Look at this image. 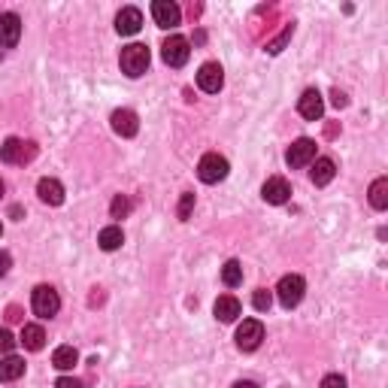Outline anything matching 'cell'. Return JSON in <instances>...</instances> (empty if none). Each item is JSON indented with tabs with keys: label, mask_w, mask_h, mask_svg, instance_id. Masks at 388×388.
<instances>
[{
	"label": "cell",
	"mask_w": 388,
	"mask_h": 388,
	"mask_svg": "<svg viewBox=\"0 0 388 388\" xmlns=\"http://www.w3.org/2000/svg\"><path fill=\"white\" fill-rule=\"evenodd\" d=\"M119 64H121V73H128L130 79L143 76L146 67H149V49H146L143 43H130V46H125V49H121Z\"/></svg>",
	"instance_id": "obj_1"
},
{
	"label": "cell",
	"mask_w": 388,
	"mask_h": 388,
	"mask_svg": "<svg viewBox=\"0 0 388 388\" xmlns=\"http://www.w3.org/2000/svg\"><path fill=\"white\" fill-rule=\"evenodd\" d=\"M303 292H307V282H303L301 276H282L279 279V285H276V297H279V303H282L285 310H294L297 303L303 301Z\"/></svg>",
	"instance_id": "obj_2"
},
{
	"label": "cell",
	"mask_w": 388,
	"mask_h": 388,
	"mask_svg": "<svg viewBox=\"0 0 388 388\" xmlns=\"http://www.w3.org/2000/svg\"><path fill=\"white\" fill-rule=\"evenodd\" d=\"M228 161L221 158V155H216V152H210V155H203L201 158V164H197V176L203 179L206 185H216V183H221V179L228 176Z\"/></svg>",
	"instance_id": "obj_3"
},
{
	"label": "cell",
	"mask_w": 388,
	"mask_h": 388,
	"mask_svg": "<svg viewBox=\"0 0 388 388\" xmlns=\"http://www.w3.org/2000/svg\"><path fill=\"white\" fill-rule=\"evenodd\" d=\"M37 155L34 143H22L19 137H10L3 146H0V161L3 164H28Z\"/></svg>",
	"instance_id": "obj_4"
},
{
	"label": "cell",
	"mask_w": 388,
	"mask_h": 388,
	"mask_svg": "<svg viewBox=\"0 0 388 388\" xmlns=\"http://www.w3.org/2000/svg\"><path fill=\"white\" fill-rule=\"evenodd\" d=\"M188 55H192V49H188V40H185V37L173 34V37L164 40V46H161L164 64H170V67H185Z\"/></svg>",
	"instance_id": "obj_5"
},
{
	"label": "cell",
	"mask_w": 388,
	"mask_h": 388,
	"mask_svg": "<svg viewBox=\"0 0 388 388\" xmlns=\"http://www.w3.org/2000/svg\"><path fill=\"white\" fill-rule=\"evenodd\" d=\"M61 310V297L52 285H37L34 288V312L40 319H52L55 312Z\"/></svg>",
	"instance_id": "obj_6"
},
{
	"label": "cell",
	"mask_w": 388,
	"mask_h": 388,
	"mask_svg": "<svg viewBox=\"0 0 388 388\" xmlns=\"http://www.w3.org/2000/svg\"><path fill=\"white\" fill-rule=\"evenodd\" d=\"M264 340V325L258 319H246L240 328H237V346H240L243 352H255Z\"/></svg>",
	"instance_id": "obj_7"
},
{
	"label": "cell",
	"mask_w": 388,
	"mask_h": 388,
	"mask_svg": "<svg viewBox=\"0 0 388 388\" xmlns=\"http://www.w3.org/2000/svg\"><path fill=\"white\" fill-rule=\"evenodd\" d=\"M197 85H201V92H206V94L221 92V85H225V70H221V64L206 61L203 67L197 70Z\"/></svg>",
	"instance_id": "obj_8"
},
{
	"label": "cell",
	"mask_w": 388,
	"mask_h": 388,
	"mask_svg": "<svg viewBox=\"0 0 388 388\" xmlns=\"http://www.w3.org/2000/svg\"><path fill=\"white\" fill-rule=\"evenodd\" d=\"M152 19H155L158 28L170 31V28H176V24L183 22V12H179V6L170 3V0H155L152 3Z\"/></svg>",
	"instance_id": "obj_9"
},
{
	"label": "cell",
	"mask_w": 388,
	"mask_h": 388,
	"mask_svg": "<svg viewBox=\"0 0 388 388\" xmlns=\"http://www.w3.org/2000/svg\"><path fill=\"white\" fill-rule=\"evenodd\" d=\"M316 158V143L307 137H301L297 143H292V149L285 152V161H288V167H307V164Z\"/></svg>",
	"instance_id": "obj_10"
},
{
	"label": "cell",
	"mask_w": 388,
	"mask_h": 388,
	"mask_svg": "<svg viewBox=\"0 0 388 388\" xmlns=\"http://www.w3.org/2000/svg\"><path fill=\"white\" fill-rule=\"evenodd\" d=\"M140 28H143V12H140L137 6H125V10L115 15V31H119L121 37H134Z\"/></svg>",
	"instance_id": "obj_11"
},
{
	"label": "cell",
	"mask_w": 388,
	"mask_h": 388,
	"mask_svg": "<svg viewBox=\"0 0 388 388\" xmlns=\"http://www.w3.org/2000/svg\"><path fill=\"white\" fill-rule=\"evenodd\" d=\"M297 110L307 121H319L321 112H325V101H321V94L316 88H307V92L301 94V103H297Z\"/></svg>",
	"instance_id": "obj_12"
},
{
	"label": "cell",
	"mask_w": 388,
	"mask_h": 388,
	"mask_svg": "<svg viewBox=\"0 0 388 388\" xmlns=\"http://www.w3.org/2000/svg\"><path fill=\"white\" fill-rule=\"evenodd\" d=\"M261 197L267 203H276L279 206V203H285L288 197H292V185H288L282 176H270L267 183H264V188H261Z\"/></svg>",
	"instance_id": "obj_13"
},
{
	"label": "cell",
	"mask_w": 388,
	"mask_h": 388,
	"mask_svg": "<svg viewBox=\"0 0 388 388\" xmlns=\"http://www.w3.org/2000/svg\"><path fill=\"white\" fill-rule=\"evenodd\" d=\"M19 37H22V19L19 15L15 12L0 15V46L12 49L15 43H19Z\"/></svg>",
	"instance_id": "obj_14"
},
{
	"label": "cell",
	"mask_w": 388,
	"mask_h": 388,
	"mask_svg": "<svg viewBox=\"0 0 388 388\" xmlns=\"http://www.w3.org/2000/svg\"><path fill=\"white\" fill-rule=\"evenodd\" d=\"M110 121H112V130L119 137H137V130H140L137 112H130V110H115Z\"/></svg>",
	"instance_id": "obj_15"
},
{
	"label": "cell",
	"mask_w": 388,
	"mask_h": 388,
	"mask_svg": "<svg viewBox=\"0 0 388 388\" xmlns=\"http://www.w3.org/2000/svg\"><path fill=\"white\" fill-rule=\"evenodd\" d=\"M37 194H40V201L49 203V206H61L64 203V185L58 183V179H40Z\"/></svg>",
	"instance_id": "obj_16"
},
{
	"label": "cell",
	"mask_w": 388,
	"mask_h": 388,
	"mask_svg": "<svg viewBox=\"0 0 388 388\" xmlns=\"http://www.w3.org/2000/svg\"><path fill=\"white\" fill-rule=\"evenodd\" d=\"M212 312H216V319L219 321H234L237 316H240V301H237L234 294H221L219 301H216V307H212Z\"/></svg>",
	"instance_id": "obj_17"
},
{
	"label": "cell",
	"mask_w": 388,
	"mask_h": 388,
	"mask_svg": "<svg viewBox=\"0 0 388 388\" xmlns=\"http://www.w3.org/2000/svg\"><path fill=\"white\" fill-rule=\"evenodd\" d=\"M28 352H40L46 346V331L40 325H24L22 328V340H19Z\"/></svg>",
	"instance_id": "obj_18"
},
{
	"label": "cell",
	"mask_w": 388,
	"mask_h": 388,
	"mask_svg": "<svg viewBox=\"0 0 388 388\" xmlns=\"http://www.w3.org/2000/svg\"><path fill=\"white\" fill-rule=\"evenodd\" d=\"M24 376V361L15 358V355H6L0 358V382H15V379Z\"/></svg>",
	"instance_id": "obj_19"
},
{
	"label": "cell",
	"mask_w": 388,
	"mask_h": 388,
	"mask_svg": "<svg viewBox=\"0 0 388 388\" xmlns=\"http://www.w3.org/2000/svg\"><path fill=\"white\" fill-rule=\"evenodd\" d=\"M334 176H337V164L331 158H319L316 164H312V170H310V179L316 185H328Z\"/></svg>",
	"instance_id": "obj_20"
},
{
	"label": "cell",
	"mask_w": 388,
	"mask_h": 388,
	"mask_svg": "<svg viewBox=\"0 0 388 388\" xmlns=\"http://www.w3.org/2000/svg\"><path fill=\"white\" fill-rule=\"evenodd\" d=\"M52 364L58 370H73L79 364V352L73 349V346H58L55 355H52Z\"/></svg>",
	"instance_id": "obj_21"
},
{
	"label": "cell",
	"mask_w": 388,
	"mask_h": 388,
	"mask_svg": "<svg viewBox=\"0 0 388 388\" xmlns=\"http://www.w3.org/2000/svg\"><path fill=\"white\" fill-rule=\"evenodd\" d=\"M97 243H101V249L103 252H115V249H121V243H125V234H121V228H103L101 230V237H97Z\"/></svg>",
	"instance_id": "obj_22"
},
{
	"label": "cell",
	"mask_w": 388,
	"mask_h": 388,
	"mask_svg": "<svg viewBox=\"0 0 388 388\" xmlns=\"http://www.w3.org/2000/svg\"><path fill=\"white\" fill-rule=\"evenodd\" d=\"M370 203H373V210H385L388 206V179L385 176H379L370 185Z\"/></svg>",
	"instance_id": "obj_23"
},
{
	"label": "cell",
	"mask_w": 388,
	"mask_h": 388,
	"mask_svg": "<svg viewBox=\"0 0 388 388\" xmlns=\"http://www.w3.org/2000/svg\"><path fill=\"white\" fill-rule=\"evenodd\" d=\"M221 282H225L228 288H237L243 282V267L240 261H228L225 267H221Z\"/></svg>",
	"instance_id": "obj_24"
},
{
	"label": "cell",
	"mask_w": 388,
	"mask_h": 388,
	"mask_svg": "<svg viewBox=\"0 0 388 388\" xmlns=\"http://www.w3.org/2000/svg\"><path fill=\"white\" fill-rule=\"evenodd\" d=\"M292 34H294V22H292V24H285V28H282V34H279V37L273 40V43H267V52H270V55H279V52H282V49L288 46V40H292Z\"/></svg>",
	"instance_id": "obj_25"
},
{
	"label": "cell",
	"mask_w": 388,
	"mask_h": 388,
	"mask_svg": "<svg viewBox=\"0 0 388 388\" xmlns=\"http://www.w3.org/2000/svg\"><path fill=\"white\" fill-rule=\"evenodd\" d=\"M110 212H112V219H125L128 212H130V201H128L125 194H115L112 203H110Z\"/></svg>",
	"instance_id": "obj_26"
},
{
	"label": "cell",
	"mask_w": 388,
	"mask_h": 388,
	"mask_svg": "<svg viewBox=\"0 0 388 388\" xmlns=\"http://www.w3.org/2000/svg\"><path fill=\"white\" fill-rule=\"evenodd\" d=\"M252 303H255V310L258 312H267L270 307H273V294H270L267 288H258V292L252 294Z\"/></svg>",
	"instance_id": "obj_27"
},
{
	"label": "cell",
	"mask_w": 388,
	"mask_h": 388,
	"mask_svg": "<svg viewBox=\"0 0 388 388\" xmlns=\"http://www.w3.org/2000/svg\"><path fill=\"white\" fill-rule=\"evenodd\" d=\"M192 210H194V194H192V192H185V194H183V201H179V219L188 221Z\"/></svg>",
	"instance_id": "obj_28"
},
{
	"label": "cell",
	"mask_w": 388,
	"mask_h": 388,
	"mask_svg": "<svg viewBox=\"0 0 388 388\" xmlns=\"http://www.w3.org/2000/svg\"><path fill=\"white\" fill-rule=\"evenodd\" d=\"M12 349H15V337L0 328V352H12Z\"/></svg>",
	"instance_id": "obj_29"
},
{
	"label": "cell",
	"mask_w": 388,
	"mask_h": 388,
	"mask_svg": "<svg viewBox=\"0 0 388 388\" xmlns=\"http://www.w3.org/2000/svg\"><path fill=\"white\" fill-rule=\"evenodd\" d=\"M321 388H346V379L340 373H331V376L321 379Z\"/></svg>",
	"instance_id": "obj_30"
},
{
	"label": "cell",
	"mask_w": 388,
	"mask_h": 388,
	"mask_svg": "<svg viewBox=\"0 0 388 388\" xmlns=\"http://www.w3.org/2000/svg\"><path fill=\"white\" fill-rule=\"evenodd\" d=\"M55 388H85V385H82L79 379H73V376H61V379L55 382Z\"/></svg>",
	"instance_id": "obj_31"
},
{
	"label": "cell",
	"mask_w": 388,
	"mask_h": 388,
	"mask_svg": "<svg viewBox=\"0 0 388 388\" xmlns=\"http://www.w3.org/2000/svg\"><path fill=\"white\" fill-rule=\"evenodd\" d=\"M331 103L337 106V110H343V106L349 103V97H346V94L340 92V88H334V92H331Z\"/></svg>",
	"instance_id": "obj_32"
},
{
	"label": "cell",
	"mask_w": 388,
	"mask_h": 388,
	"mask_svg": "<svg viewBox=\"0 0 388 388\" xmlns=\"http://www.w3.org/2000/svg\"><path fill=\"white\" fill-rule=\"evenodd\" d=\"M10 267H12L10 252H0V276H6V273H10Z\"/></svg>",
	"instance_id": "obj_33"
},
{
	"label": "cell",
	"mask_w": 388,
	"mask_h": 388,
	"mask_svg": "<svg viewBox=\"0 0 388 388\" xmlns=\"http://www.w3.org/2000/svg\"><path fill=\"white\" fill-rule=\"evenodd\" d=\"M6 321H22V307H10V310H6Z\"/></svg>",
	"instance_id": "obj_34"
},
{
	"label": "cell",
	"mask_w": 388,
	"mask_h": 388,
	"mask_svg": "<svg viewBox=\"0 0 388 388\" xmlns=\"http://www.w3.org/2000/svg\"><path fill=\"white\" fill-rule=\"evenodd\" d=\"M188 15H192V19H197V15H201V3H192V6H188Z\"/></svg>",
	"instance_id": "obj_35"
},
{
	"label": "cell",
	"mask_w": 388,
	"mask_h": 388,
	"mask_svg": "<svg viewBox=\"0 0 388 388\" xmlns=\"http://www.w3.org/2000/svg\"><path fill=\"white\" fill-rule=\"evenodd\" d=\"M234 388H258V385H255V382H237Z\"/></svg>",
	"instance_id": "obj_36"
},
{
	"label": "cell",
	"mask_w": 388,
	"mask_h": 388,
	"mask_svg": "<svg viewBox=\"0 0 388 388\" xmlns=\"http://www.w3.org/2000/svg\"><path fill=\"white\" fill-rule=\"evenodd\" d=\"M0 197H3V179H0Z\"/></svg>",
	"instance_id": "obj_37"
},
{
	"label": "cell",
	"mask_w": 388,
	"mask_h": 388,
	"mask_svg": "<svg viewBox=\"0 0 388 388\" xmlns=\"http://www.w3.org/2000/svg\"><path fill=\"white\" fill-rule=\"evenodd\" d=\"M0 230H3V228H0Z\"/></svg>",
	"instance_id": "obj_38"
}]
</instances>
